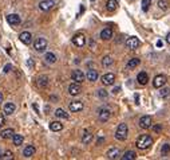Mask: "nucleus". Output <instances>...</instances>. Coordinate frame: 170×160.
Instances as JSON below:
<instances>
[{
    "mask_svg": "<svg viewBox=\"0 0 170 160\" xmlns=\"http://www.w3.org/2000/svg\"><path fill=\"white\" fill-rule=\"evenodd\" d=\"M135 146L138 150H147L150 146H153V139H151L150 135H141L135 141Z\"/></svg>",
    "mask_w": 170,
    "mask_h": 160,
    "instance_id": "nucleus-1",
    "label": "nucleus"
},
{
    "mask_svg": "<svg viewBox=\"0 0 170 160\" xmlns=\"http://www.w3.org/2000/svg\"><path fill=\"white\" fill-rule=\"evenodd\" d=\"M127 133H129V128H127V124L122 122V124L118 125L117 131H115V139L119 140V141H125L127 137Z\"/></svg>",
    "mask_w": 170,
    "mask_h": 160,
    "instance_id": "nucleus-2",
    "label": "nucleus"
},
{
    "mask_svg": "<svg viewBox=\"0 0 170 160\" xmlns=\"http://www.w3.org/2000/svg\"><path fill=\"white\" fill-rule=\"evenodd\" d=\"M111 117V110L109 109V108H101V109L98 110V118H99V121H102V122H106V121H109V118Z\"/></svg>",
    "mask_w": 170,
    "mask_h": 160,
    "instance_id": "nucleus-3",
    "label": "nucleus"
},
{
    "mask_svg": "<svg viewBox=\"0 0 170 160\" xmlns=\"http://www.w3.org/2000/svg\"><path fill=\"white\" fill-rule=\"evenodd\" d=\"M47 44H48V42H47V39L44 38H38L34 42V49L38 51V53H43L44 50L47 49Z\"/></svg>",
    "mask_w": 170,
    "mask_h": 160,
    "instance_id": "nucleus-4",
    "label": "nucleus"
},
{
    "mask_svg": "<svg viewBox=\"0 0 170 160\" xmlns=\"http://www.w3.org/2000/svg\"><path fill=\"white\" fill-rule=\"evenodd\" d=\"M166 77L164 76V74H158V76L154 77V80H153V86L156 88V89H161L162 86H165L166 85Z\"/></svg>",
    "mask_w": 170,
    "mask_h": 160,
    "instance_id": "nucleus-5",
    "label": "nucleus"
},
{
    "mask_svg": "<svg viewBox=\"0 0 170 160\" xmlns=\"http://www.w3.org/2000/svg\"><path fill=\"white\" fill-rule=\"evenodd\" d=\"M138 124L142 129H150L151 125H153V118H151V116H142L139 118Z\"/></svg>",
    "mask_w": 170,
    "mask_h": 160,
    "instance_id": "nucleus-6",
    "label": "nucleus"
},
{
    "mask_svg": "<svg viewBox=\"0 0 170 160\" xmlns=\"http://www.w3.org/2000/svg\"><path fill=\"white\" fill-rule=\"evenodd\" d=\"M54 6H55L54 0H42V2L39 3V10L43 11V12H47V11L52 10Z\"/></svg>",
    "mask_w": 170,
    "mask_h": 160,
    "instance_id": "nucleus-7",
    "label": "nucleus"
},
{
    "mask_svg": "<svg viewBox=\"0 0 170 160\" xmlns=\"http://www.w3.org/2000/svg\"><path fill=\"white\" fill-rule=\"evenodd\" d=\"M125 44H126L127 49H130V50H135L137 47H138L139 44H141V42H139V39H138V38H135V36H130V38H127V39H126Z\"/></svg>",
    "mask_w": 170,
    "mask_h": 160,
    "instance_id": "nucleus-8",
    "label": "nucleus"
},
{
    "mask_svg": "<svg viewBox=\"0 0 170 160\" xmlns=\"http://www.w3.org/2000/svg\"><path fill=\"white\" fill-rule=\"evenodd\" d=\"M84 78H86V76L83 74L82 70H74V72L71 73V80L74 81V82H76V84L83 82Z\"/></svg>",
    "mask_w": 170,
    "mask_h": 160,
    "instance_id": "nucleus-9",
    "label": "nucleus"
},
{
    "mask_svg": "<svg viewBox=\"0 0 170 160\" xmlns=\"http://www.w3.org/2000/svg\"><path fill=\"white\" fill-rule=\"evenodd\" d=\"M114 81H115V77H114L113 73H106L105 76H102V78H101V82L105 85V86H110V85H113Z\"/></svg>",
    "mask_w": 170,
    "mask_h": 160,
    "instance_id": "nucleus-10",
    "label": "nucleus"
},
{
    "mask_svg": "<svg viewBox=\"0 0 170 160\" xmlns=\"http://www.w3.org/2000/svg\"><path fill=\"white\" fill-rule=\"evenodd\" d=\"M72 43L75 44L76 47H83L84 44H86V36L83 34H76L72 38Z\"/></svg>",
    "mask_w": 170,
    "mask_h": 160,
    "instance_id": "nucleus-11",
    "label": "nucleus"
},
{
    "mask_svg": "<svg viewBox=\"0 0 170 160\" xmlns=\"http://www.w3.org/2000/svg\"><path fill=\"white\" fill-rule=\"evenodd\" d=\"M7 22L11 26H17V24H20L21 19L17 14H10V15H7Z\"/></svg>",
    "mask_w": 170,
    "mask_h": 160,
    "instance_id": "nucleus-12",
    "label": "nucleus"
},
{
    "mask_svg": "<svg viewBox=\"0 0 170 160\" xmlns=\"http://www.w3.org/2000/svg\"><path fill=\"white\" fill-rule=\"evenodd\" d=\"M19 39L23 44H27L28 46V44H31V42H32V35H31V32H28V31H23L19 35Z\"/></svg>",
    "mask_w": 170,
    "mask_h": 160,
    "instance_id": "nucleus-13",
    "label": "nucleus"
},
{
    "mask_svg": "<svg viewBox=\"0 0 170 160\" xmlns=\"http://www.w3.org/2000/svg\"><path fill=\"white\" fill-rule=\"evenodd\" d=\"M68 109L74 112V113H75V112H80L83 109V102L82 101H71L68 105Z\"/></svg>",
    "mask_w": 170,
    "mask_h": 160,
    "instance_id": "nucleus-14",
    "label": "nucleus"
},
{
    "mask_svg": "<svg viewBox=\"0 0 170 160\" xmlns=\"http://www.w3.org/2000/svg\"><path fill=\"white\" fill-rule=\"evenodd\" d=\"M80 92H82V88H80V85L76 84V82H74L68 86V93L71 96H78V94H80Z\"/></svg>",
    "mask_w": 170,
    "mask_h": 160,
    "instance_id": "nucleus-15",
    "label": "nucleus"
},
{
    "mask_svg": "<svg viewBox=\"0 0 170 160\" xmlns=\"http://www.w3.org/2000/svg\"><path fill=\"white\" fill-rule=\"evenodd\" d=\"M106 156L109 158L110 160H115V159H118L121 156V154H119V150L118 148H110L109 151H107V154H106Z\"/></svg>",
    "mask_w": 170,
    "mask_h": 160,
    "instance_id": "nucleus-16",
    "label": "nucleus"
},
{
    "mask_svg": "<svg viewBox=\"0 0 170 160\" xmlns=\"http://www.w3.org/2000/svg\"><path fill=\"white\" fill-rule=\"evenodd\" d=\"M137 81H138V84H139V85H142V86L149 82V77H147L146 72H141V73H138V76H137Z\"/></svg>",
    "mask_w": 170,
    "mask_h": 160,
    "instance_id": "nucleus-17",
    "label": "nucleus"
},
{
    "mask_svg": "<svg viewBox=\"0 0 170 160\" xmlns=\"http://www.w3.org/2000/svg\"><path fill=\"white\" fill-rule=\"evenodd\" d=\"M101 38L103 40H110L113 38V30L111 28H103L101 31Z\"/></svg>",
    "mask_w": 170,
    "mask_h": 160,
    "instance_id": "nucleus-18",
    "label": "nucleus"
},
{
    "mask_svg": "<svg viewBox=\"0 0 170 160\" xmlns=\"http://www.w3.org/2000/svg\"><path fill=\"white\" fill-rule=\"evenodd\" d=\"M34 155H35V147L34 146H27L23 150V156H24V158L29 159V158H32Z\"/></svg>",
    "mask_w": 170,
    "mask_h": 160,
    "instance_id": "nucleus-19",
    "label": "nucleus"
},
{
    "mask_svg": "<svg viewBox=\"0 0 170 160\" xmlns=\"http://www.w3.org/2000/svg\"><path fill=\"white\" fill-rule=\"evenodd\" d=\"M15 109H16V106H15L14 102H7L4 108H3V110H4V114H7V116H10V114H12Z\"/></svg>",
    "mask_w": 170,
    "mask_h": 160,
    "instance_id": "nucleus-20",
    "label": "nucleus"
},
{
    "mask_svg": "<svg viewBox=\"0 0 170 160\" xmlns=\"http://www.w3.org/2000/svg\"><path fill=\"white\" fill-rule=\"evenodd\" d=\"M86 78H87L88 81H91V82H95V81L98 80V72H97V70H92V69L87 70Z\"/></svg>",
    "mask_w": 170,
    "mask_h": 160,
    "instance_id": "nucleus-21",
    "label": "nucleus"
},
{
    "mask_svg": "<svg viewBox=\"0 0 170 160\" xmlns=\"http://www.w3.org/2000/svg\"><path fill=\"white\" fill-rule=\"evenodd\" d=\"M50 129L52 132H59L63 129V124L60 121H52V122H50Z\"/></svg>",
    "mask_w": 170,
    "mask_h": 160,
    "instance_id": "nucleus-22",
    "label": "nucleus"
},
{
    "mask_svg": "<svg viewBox=\"0 0 170 160\" xmlns=\"http://www.w3.org/2000/svg\"><path fill=\"white\" fill-rule=\"evenodd\" d=\"M14 133H15V131L12 128H7V129H4V131H2L0 137H2V139H12Z\"/></svg>",
    "mask_w": 170,
    "mask_h": 160,
    "instance_id": "nucleus-23",
    "label": "nucleus"
},
{
    "mask_svg": "<svg viewBox=\"0 0 170 160\" xmlns=\"http://www.w3.org/2000/svg\"><path fill=\"white\" fill-rule=\"evenodd\" d=\"M122 160H135L137 159V154L134 151H126L123 155L121 156Z\"/></svg>",
    "mask_w": 170,
    "mask_h": 160,
    "instance_id": "nucleus-24",
    "label": "nucleus"
},
{
    "mask_svg": "<svg viewBox=\"0 0 170 160\" xmlns=\"http://www.w3.org/2000/svg\"><path fill=\"white\" fill-rule=\"evenodd\" d=\"M23 141H24V137L21 136V135H17V133H14V136H12V143H14V146H16V147H19L23 144Z\"/></svg>",
    "mask_w": 170,
    "mask_h": 160,
    "instance_id": "nucleus-25",
    "label": "nucleus"
},
{
    "mask_svg": "<svg viewBox=\"0 0 170 160\" xmlns=\"http://www.w3.org/2000/svg\"><path fill=\"white\" fill-rule=\"evenodd\" d=\"M106 8H107V11H110V12L115 11L118 8V2H117V0H107Z\"/></svg>",
    "mask_w": 170,
    "mask_h": 160,
    "instance_id": "nucleus-26",
    "label": "nucleus"
},
{
    "mask_svg": "<svg viewBox=\"0 0 170 160\" xmlns=\"http://www.w3.org/2000/svg\"><path fill=\"white\" fill-rule=\"evenodd\" d=\"M56 55H55L54 53H46V55H44V61H46L47 63H50V65H52V63L56 62Z\"/></svg>",
    "mask_w": 170,
    "mask_h": 160,
    "instance_id": "nucleus-27",
    "label": "nucleus"
},
{
    "mask_svg": "<svg viewBox=\"0 0 170 160\" xmlns=\"http://www.w3.org/2000/svg\"><path fill=\"white\" fill-rule=\"evenodd\" d=\"M113 62H114V59H113L111 55H105L102 59V66L103 68H109V66L113 65Z\"/></svg>",
    "mask_w": 170,
    "mask_h": 160,
    "instance_id": "nucleus-28",
    "label": "nucleus"
},
{
    "mask_svg": "<svg viewBox=\"0 0 170 160\" xmlns=\"http://www.w3.org/2000/svg\"><path fill=\"white\" fill-rule=\"evenodd\" d=\"M36 84H38V86L39 88H46L47 86V85H48V77H47V76H42V77H39L38 78V82H36Z\"/></svg>",
    "mask_w": 170,
    "mask_h": 160,
    "instance_id": "nucleus-29",
    "label": "nucleus"
},
{
    "mask_svg": "<svg viewBox=\"0 0 170 160\" xmlns=\"http://www.w3.org/2000/svg\"><path fill=\"white\" fill-rule=\"evenodd\" d=\"M91 140H92V133H90L88 131H86L82 135V143L83 144H88V143H91Z\"/></svg>",
    "mask_w": 170,
    "mask_h": 160,
    "instance_id": "nucleus-30",
    "label": "nucleus"
},
{
    "mask_svg": "<svg viewBox=\"0 0 170 160\" xmlns=\"http://www.w3.org/2000/svg\"><path fill=\"white\" fill-rule=\"evenodd\" d=\"M55 116H56L58 118H64V120H67V118L70 117L68 113H66V112H64L63 109H60V108L55 110Z\"/></svg>",
    "mask_w": 170,
    "mask_h": 160,
    "instance_id": "nucleus-31",
    "label": "nucleus"
},
{
    "mask_svg": "<svg viewBox=\"0 0 170 160\" xmlns=\"http://www.w3.org/2000/svg\"><path fill=\"white\" fill-rule=\"evenodd\" d=\"M139 62H141V61H139L138 58H131L130 61L127 62L126 68H127V69H134V68H137V66L139 65Z\"/></svg>",
    "mask_w": 170,
    "mask_h": 160,
    "instance_id": "nucleus-32",
    "label": "nucleus"
},
{
    "mask_svg": "<svg viewBox=\"0 0 170 160\" xmlns=\"http://www.w3.org/2000/svg\"><path fill=\"white\" fill-rule=\"evenodd\" d=\"M170 154V144H164L161 148V156H164V158H166Z\"/></svg>",
    "mask_w": 170,
    "mask_h": 160,
    "instance_id": "nucleus-33",
    "label": "nucleus"
},
{
    "mask_svg": "<svg viewBox=\"0 0 170 160\" xmlns=\"http://www.w3.org/2000/svg\"><path fill=\"white\" fill-rule=\"evenodd\" d=\"M170 96V88H164L160 90V97L162 98H168Z\"/></svg>",
    "mask_w": 170,
    "mask_h": 160,
    "instance_id": "nucleus-34",
    "label": "nucleus"
},
{
    "mask_svg": "<svg viewBox=\"0 0 170 160\" xmlns=\"http://www.w3.org/2000/svg\"><path fill=\"white\" fill-rule=\"evenodd\" d=\"M151 6V0H142V10L145 11V12H147Z\"/></svg>",
    "mask_w": 170,
    "mask_h": 160,
    "instance_id": "nucleus-35",
    "label": "nucleus"
},
{
    "mask_svg": "<svg viewBox=\"0 0 170 160\" xmlns=\"http://www.w3.org/2000/svg\"><path fill=\"white\" fill-rule=\"evenodd\" d=\"M2 159L3 160H12L14 159V154L11 151H6L4 154L2 155Z\"/></svg>",
    "mask_w": 170,
    "mask_h": 160,
    "instance_id": "nucleus-36",
    "label": "nucleus"
},
{
    "mask_svg": "<svg viewBox=\"0 0 170 160\" xmlns=\"http://www.w3.org/2000/svg\"><path fill=\"white\" fill-rule=\"evenodd\" d=\"M158 7H160L161 10L166 11V10L169 8V3H168V2H165V0H160V2H158Z\"/></svg>",
    "mask_w": 170,
    "mask_h": 160,
    "instance_id": "nucleus-37",
    "label": "nucleus"
},
{
    "mask_svg": "<svg viewBox=\"0 0 170 160\" xmlns=\"http://www.w3.org/2000/svg\"><path fill=\"white\" fill-rule=\"evenodd\" d=\"M98 96H99V98L105 100V98L109 97V93H107L105 89H99V90H98Z\"/></svg>",
    "mask_w": 170,
    "mask_h": 160,
    "instance_id": "nucleus-38",
    "label": "nucleus"
},
{
    "mask_svg": "<svg viewBox=\"0 0 170 160\" xmlns=\"http://www.w3.org/2000/svg\"><path fill=\"white\" fill-rule=\"evenodd\" d=\"M151 128H153V131L156 132V133H160V132L162 131V126H161V125H154V126L151 125Z\"/></svg>",
    "mask_w": 170,
    "mask_h": 160,
    "instance_id": "nucleus-39",
    "label": "nucleus"
},
{
    "mask_svg": "<svg viewBox=\"0 0 170 160\" xmlns=\"http://www.w3.org/2000/svg\"><path fill=\"white\" fill-rule=\"evenodd\" d=\"M4 124H6V118H4V116H3L2 113H0V128H2Z\"/></svg>",
    "mask_w": 170,
    "mask_h": 160,
    "instance_id": "nucleus-40",
    "label": "nucleus"
},
{
    "mask_svg": "<svg viewBox=\"0 0 170 160\" xmlns=\"http://www.w3.org/2000/svg\"><path fill=\"white\" fill-rule=\"evenodd\" d=\"M11 69H12V66H11L10 63H8V65H6V66H4V73H8V72H11Z\"/></svg>",
    "mask_w": 170,
    "mask_h": 160,
    "instance_id": "nucleus-41",
    "label": "nucleus"
},
{
    "mask_svg": "<svg viewBox=\"0 0 170 160\" xmlns=\"http://www.w3.org/2000/svg\"><path fill=\"white\" fill-rule=\"evenodd\" d=\"M27 65L29 66V68H34V61H32V58H29L27 61Z\"/></svg>",
    "mask_w": 170,
    "mask_h": 160,
    "instance_id": "nucleus-42",
    "label": "nucleus"
},
{
    "mask_svg": "<svg viewBox=\"0 0 170 160\" xmlns=\"http://www.w3.org/2000/svg\"><path fill=\"white\" fill-rule=\"evenodd\" d=\"M102 141H105V137H102V136H101V137H99V140H98V143H97V144L99 146V144H101Z\"/></svg>",
    "mask_w": 170,
    "mask_h": 160,
    "instance_id": "nucleus-43",
    "label": "nucleus"
},
{
    "mask_svg": "<svg viewBox=\"0 0 170 160\" xmlns=\"http://www.w3.org/2000/svg\"><path fill=\"white\" fill-rule=\"evenodd\" d=\"M119 90H121V88H119V86H117L115 89H113V93H118Z\"/></svg>",
    "mask_w": 170,
    "mask_h": 160,
    "instance_id": "nucleus-44",
    "label": "nucleus"
},
{
    "mask_svg": "<svg viewBox=\"0 0 170 160\" xmlns=\"http://www.w3.org/2000/svg\"><path fill=\"white\" fill-rule=\"evenodd\" d=\"M166 42H168V43L170 44V32L168 34V36H166Z\"/></svg>",
    "mask_w": 170,
    "mask_h": 160,
    "instance_id": "nucleus-45",
    "label": "nucleus"
},
{
    "mask_svg": "<svg viewBox=\"0 0 170 160\" xmlns=\"http://www.w3.org/2000/svg\"><path fill=\"white\" fill-rule=\"evenodd\" d=\"M2 102H3V93L0 92V104H2Z\"/></svg>",
    "mask_w": 170,
    "mask_h": 160,
    "instance_id": "nucleus-46",
    "label": "nucleus"
},
{
    "mask_svg": "<svg viewBox=\"0 0 170 160\" xmlns=\"http://www.w3.org/2000/svg\"><path fill=\"white\" fill-rule=\"evenodd\" d=\"M157 46H158V47L162 46V42H161V40H158V42H157Z\"/></svg>",
    "mask_w": 170,
    "mask_h": 160,
    "instance_id": "nucleus-47",
    "label": "nucleus"
},
{
    "mask_svg": "<svg viewBox=\"0 0 170 160\" xmlns=\"http://www.w3.org/2000/svg\"><path fill=\"white\" fill-rule=\"evenodd\" d=\"M2 155H3V152H2V148H0V159H2Z\"/></svg>",
    "mask_w": 170,
    "mask_h": 160,
    "instance_id": "nucleus-48",
    "label": "nucleus"
},
{
    "mask_svg": "<svg viewBox=\"0 0 170 160\" xmlns=\"http://www.w3.org/2000/svg\"><path fill=\"white\" fill-rule=\"evenodd\" d=\"M91 2H92V0H91Z\"/></svg>",
    "mask_w": 170,
    "mask_h": 160,
    "instance_id": "nucleus-49",
    "label": "nucleus"
}]
</instances>
